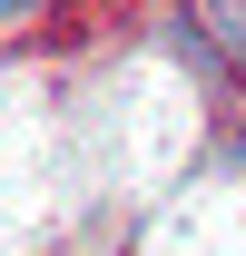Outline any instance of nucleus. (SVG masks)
<instances>
[{
  "instance_id": "1",
  "label": "nucleus",
  "mask_w": 246,
  "mask_h": 256,
  "mask_svg": "<svg viewBox=\"0 0 246 256\" xmlns=\"http://www.w3.org/2000/svg\"><path fill=\"white\" fill-rule=\"evenodd\" d=\"M216 20H226V30H236V50H246V0H216Z\"/></svg>"
},
{
  "instance_id": "2",
  "label": "nucleus",
  "mask_w": 246,
  "mask_h": 256,
  "mask_svg": "<svg viewBox=\"0 0 246 256\" xmlns=\"http://www.w3.org/2000/svg\"><path fill=\"white\" fill-rule=\"evenodd\" d=\"M30 10H40V0H0V20H30Z\"/></svg>"
}]
</instances>
